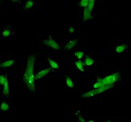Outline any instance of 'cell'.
Segmentation results:
<instances>
[{
	"instance_id": "44dd1931",
	"label": "cell",
	"mask_w": 131,
	"mask_h": 122,
	"mask_svg": "<svg viewBox=\"0 0 131 122\" xmlns=\"http://www.w3.org/2000/svg\"><path fill=\"white\" fill-rule=\"evenodd\" d=\"M11 33H12V31L11 30H4L3 32V37H8V36H9Z\"/></svg>"
},
{
	"instance_id": "5bb4252c",
	"label": "cell",
	"mask_w": 131,
	"mask_h": 122,
	"mask_svg": "<svg viewBox=\"0 0 131 122\" xmlns=\"http://www.w3.org/2000/svg\"><path fill=\"white\" fill-rule=\"evenodd\" d=\"M90 0H81L80 2V5L81 7H84L85 8H88V5H89Z\"/></svg>"
},
{
	"instance_id": "e0dca14e",
	"label": "cell",
	"mask_w": 131,
	"mask_h": 122,
	"mask_svg": "<svg viewBox=\"0 0 131 122\" xmlns=\"http://www.w3.org/2000/svg\"><path fill=\"white\" fill-rule=\"evenodd\" d=\"M74 55H76V57L78 58V59H80L82 58V56L84 55V52H83V51H76Z\"/></svg>"
},
{
	"instance_id": "ac0fdd59",
	"label": "cell",
	"mask_w": 131,
	"mask_h": 122,
	"mask_svg": "<svg viewBox=\"0 0 131 122\" xmlns=\"http://www.w3.org/2000/svg\"><path fill=\"white\" fill-rule=\"evenodd\" d=\"M33 1H28L26 3L25 6H24V9H29V8H31L33 7Z\"/></svg>"
},
{
	"instance_id": "30bf717a",
	"label": "cell",
	"mask_w": 131,
	"mask_h": 122,
	"mask_svg": "<svg viewBox=\"0 0 131 122\" xmlns=\"http://www.w3.org/2000/svg\"><path fill=\"white\" fill-rule=\"evenodd\" d=\"M75 64L77 68L80 70L81 72H84V68H83V63L81 61H76Z\"/></svg>"
},
{
	"instance_id": "52a82bcc",
	"label": "cell",
	"mask_w": 131,
	"mask_h": 122,
	"mask_svg": "<svg viewBox=\"0 0 131 122\" xmlns=\"http://www.w3.org/2000/svg\"><path fill=\"white\" fill-rule=\"evenodd\" d=\"M94 59L91 58L90 56H86V59H85V64L86 65V66H91L94 63Z\"/></svg>"
},
{
	"instance_id": "ba28073f",
	"label": "cell",
	"mask_w": 131,
	"mask_h": 122,
	"mask_svg": "<svg viewBox=\"0 0 131 122\" xmlns=\"http://www.w3.org/2000/svg\"><path fill=\"white\" fill-rule=\"evenodd\" d=\"M3 95H7V94H9V88H8V81H7L6 83L4 85V88H3Z\"/></svg>"
},
{
	"instance_id": "cb8c5ba5",
	"label": "cell",
	"mask_w": 131,
	"mask_h": 122,
	"mask_svg": "<svg viewBox=\"0 0 131 122\" xmlns=\"http://www.w3.org/2000/svg\"><path fill=\"white\" fill-rule=\"evenodd\" d=\"M88 122H94L93 121H88Z\"/></svg>"
},
{
	"instance_id": "8fae6325",
	"label": "cell",
	"mask_w": 131,
	"mask_h": 122,
	"mask_svg": "<svg viewBox=\"0 0 131 122\" xmlns=\"http://www.w3.org/2000/svg\"><path fill=\"white\" fill-rule=\"evenodd\" d=\"M14 62H15V61H14L13 59H12V60H8L6 62H3V63L1 64V66H3V67H10V66H12V65L13 64Z\"/></svg>"
},
{
	"instance_id": "9a60e30c",
	"label": "cell",
	"mask_w": 131,
	"mask_h": 122,
	"mask_svg": "<svg viewBox=\"0 0 131 122\" xmlns=\"http://www.w3.org/2000/svg\"><path fill=\"white\" fill-rule=\"evenodd\" d=\"M94 5H95V0H90L89 2V5H88V9H89L90 12H92L93 11Z\"/></svg>"
},
{
	"instance_id": "4fadbf2b",
	"label": "cell",
	"mask_w": 131,
	"mask_h": 122,
	"mask_svg": "<svg viewBox=\"0 0 131 122\" xmlns=\"http://www.w3.org/2000/svg\"><path fill=\"white\" fill-rule=\"evenodd\" d=\"M66 84L68 87H73V81L68 77H66Z\"/></svg>"
},
{
	"instance_id": "5b68a950",
	"label": "cell",
	"mask_w": 131,
	"mask_h": 122,
	"mask_svg": "<svg viewBox=\"0 0 131 122\" xmlns=\"http://www.w3.org/2000/svg\"><path fill=\"white\" fill-rule=\"evenodd\" d=\"M91 12L89 11L88 8H85L84 12H83V21H84V22H86V21L88 19L92 18V16H91Z\"/></svg>"
},
{
	"instance_id": "6da1fadb",
	"label": "cell",
	"mask_w": 131,
	"mask_h": 122,
	"mask_svg": "<svg viewBox=\"0 0 131 122\" xmlns=\"http://www.w3.org/2000/svg\"><path fill=\"white\" fill-rule=\"evenodd\" d=\"M33 68H34V58L33 55H30L28 58L27 68L24 72V81L27 87L31 91H35V86H34V76H33Z\"/></svg>"
},
{
	"instance_id": "d6986e66",
	"label": "cell",
	"mask_w": 131,
	"mask_h": 122,
	"mask_svg": "<svg viewBox=\"0 0 131 122\" xmlns=\"http://www.w3.org/2000/svg\"><path fill=\"white\" fill-rule=\"evenodd\" d=\"M8 108H9V106H8V103H6V102H2V104H1L2 110L7 111V110H8Z\"/></svg>"
},
{
	"instance_id": "9c48e42d",
	"label": "cell",
	"mask_w": 131,
	"mask_h": 122,
	"mask_svg": "<svg viewBox=\"0 0 131 122\" xmlns=\"http://www.w3.org/2000/svg\"><path fill=\"white\" fill-rule=\"evenodd\" d=\"M48 61H49V63H50L51 67L52 68H55V69H58V68H59V65L57 64L56 62H55L54 60H52V59H48Z\"/></svg>"
},
{
	"instance_id": "8992f818",
	"label": "cell",
	"mask_w": 131,
	"mask_h": 122,
	"mask_svg": "<svg viewBox=\"0 0 131 122\" xmlns=\"http://www.w3.org/2000/svg\"><path fill=\"white\" fill-rule=\"evenodd\" d=\"M77 44V40H74V41H70L69 42H68V44H66V46H65V48L67 49V50H70V49L73 48L74 46Z\"/></svg>"
},
{
	"instance_id": "277c9868",
	"label": "cell",
	"mask_w": 131,
	"mask_h": 122,
	"mask_svg": "<svg viewBox=\"0 0 131 122\" xmlns=\"http://www.w3.org/2000/svg\"><path fill=\"white\" fill-rule=\"evenodd\" d=\"M49 72H50V68H46V69L38 72V73L35 75V79L38 80V79H40V78H42V77H45L46 75H47V73H48Z\"/></svg>"
},
{
	"instance_id": "d4e9b609",
	"label": "cell",
	"mask_w": 131,
	"mask_h": 122,
	"mask_svg": "<svg viewBox=\"0 0 131 122\" xmlns=\"http://www.w3.org/2000/svg\"><path fill=\"white\" fill-rule=\"evenodd\" d=\"M108 122H111V121H108Z\"/></svg>"
},
{
	"instance_id": "603a6c76",
	"label": "cell",
	"mask_w": 131,
	"mask_h": 122,
	"mask_svg": "<svg viewBox=\"0 0 131 122\" xmlns=\"http://www.w3.org/2000/svg\"><path fill=\"white\" fill-rule=\"evenodd\" d=\"M79 119L81 120V122H85V121H84V120H83V118L81 117V116H79Z\"/></svg>"
},
{
	"instance_id": "7a4b0ae2",
	"label": "cell",
	"mask_w": 131,
	"mask_h": 122,
	"mask_svg": "<svg viewBox=\"0 0 131 122\" xmlns=\"http://www.w3.org/2000/svg\"><path fill=\"white\" fill-rule=\"evenodd\" d=\"M112 86H113V85H109V86H105V87L99 88V89H95V90H93V91H89V92H87V93L82 94V96L83 97H93V96H95V95L99 94H100V93H102V92L105 91L106 90L110 89V88Z\"/></svg>"
},
{
	"instance_id": "2e32d148",
	"label": "cell",
	"mask_w": 131,
	"mask_h": 122,
	"mask_svg": "<svg viewBox=\"0 0 131 122\" xmlns=\"http://www.w3.org/2000/svg\"><path fill=\"white\" fill-rule=\"evenodd\" d=\"M7 81L8 80H7V77H5V76H3V75L0 76V84H1V86H4Z\"/></svg>"
},
{
	"instance_id": "7c38bea8",
	"label": "cell",
	"mask_w": 131,
	"mask_h": 122,
	"mask_svg": "<svg viewBox=\"0 0 131 122\" xmlns=\"http://www.w3.org/2000/svg\"><path fill=\"white\" fill-rule=\"evenodd\" d=\"M127 46L126 45H122V46H118L116 48V51L117 53H121L125 51V49L126 48Z\"/></svg>"
},
{
	"instance_id": "ffe728a7",
	"label": "cell",
	"mask_w": 131,
	"mask_h": 122,
	"mask_svg": "<svg viewBox=\"0 0 131 122\" xmlns=\"http://www.w3.org/2000/svg\"><path fill=\"white\" fill-rule=\"evenodd\" d=\"M113 79H114V81H116L117 80L120 79V73L119 72H116V73L113 74Z\"/></svg>"
},
{
	"instance_id": "7402d4cb",
	"label": "cell",
	"mask_w": 131,
	"mask_h": 122,
	"mask_svg": "<svg viewBox=\"0 0 131 122\" xmlns=\"http://www.w3.org/2000/svg\"><path fill=\"white\" fill-rule=\"evenodd\" d=\"M69 32H70V33H73V32H74L73 27H70V28H69Z\"/></svg>"
},
{
	"instance_id": "3957f363",
	"label": "cell",
	"mask_w": 131,
	"mask_h": 122,
	"mask_svg": "<svg viewBox=\"0 0 131 122\" xmlns=\"http://www.w3.org/2000/svg\"><path fill=\"white\" fill-rule=\"evenodd\" d=\"M43 43L45 45H47L49 47H52V48L56 49V50H60V46L57 44V42H56L54 39H52V38L50 36L49 37V40H44Z\"/></svg>"
}]
</instances>
